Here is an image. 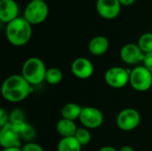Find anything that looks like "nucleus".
I'll use <instances>...</instances> for the list:
<instances>
[{"label":"nucleus","instance_id":"obj_11","mask_svg":"<svg viewBox=\"0 0 152 151\" xmlns=\"http://www.w3.org/2000/svg\"><path fill=\"white\" fill-rule=\"evenodd\" d=\"M96 10L103 19L113 20L119 15L121 4L118 0H97Z\"/></svg>","mask_w":152,"mask_h":151},{"label":"nucleus","instance_id":"obj_23","mask_svg":"<svg viewBox=\"0 0 152 151\" xmlns=\"http://www.w3.org/2000/svg\"><path fill=\"white\" fill-rule=\"evenodd\" d=\"M143 66L152 73V53H146L144 55V60H143Z\"/></svg>","mask_w":152,"mask_h":151},{"label":"nucleus","instance_id":"obj_6","mask_svg":"<svg viewBox=\"0 0 152 151\" xmlns=\"http://www.w3.org/2000/svg\"><path fill=\"white\" fill-rule=\"evenodd\" d=\"M141 115L136 109L133 108H126L118 114L116 124L121 131L131 132L138 127L141 123Z\"/></svg>","mask_w":152,"mask_h":151},{"label":"nucleus","instance_id":"obj_7","mask_svg":"<svg viewBox=\"0 0 152 151\" xmlns=\"http://www.w3.org/2000/svg\"><path fill=\"white\" fill-rule=\"evenodd\" d=\"M130 70L122 67L110 68L104 74V80L106 84L114 89H121L129 84Z\"/></svg>","mask_w":152,"mask_h":151},{"label":"nucleus","instance_id":"obj_2","mask_svg":"<svg viewBox=\"0 0 152 151\" xmlns=\"http://www.w3.org/2000/svg\"><path fill=\"white\" fill-rule=\"evenodd\" d=\"M5 36L11 44L14 46L25 45L32 36L31 24L24 17H18L7 24Z\"/></svg>","mask_w":152,"mask_h":151},{"label":"nucleus","instance_id":"obj_5","mask_svg":"<svg viewBox=\"0 0 152 151\" xmlns=\"http://www.w3.org/2000/svg\"><path fill=\"white\" fill-rule=\"evenodd\" d=\"M49 13L47 4L44 0H31L24 10V18L31 24L37 25L44 22Z\"/></svg>","mask_w":152,"mask_h":151},{"label":"nucleus","instance_id":"obj_20","mask_svg":"<svg viewBox=\"0 0 152 151\" xmlns=\"http://www.w3.org/2000/svg\"><path fill=\"white\" fill-rule=\"evenodd\" d=\"M74 137L81 144L82 147L88 145L92 141V134H91L89 129H87L86 127L78 128Z\"/></svg>","mask_w":152,"mask_h":151},{"label":"nucleus","instance_id":"obj_17","mask_svg":"<svg viewBox=\"0 0 152 151\" xmlns=\"http://www.w3.org/2000/svg\"><path fill=\"white\" fill-rule=\"evenodd\" d=\"M57 151H82V146L75 137L61 138L57 145Z\"/></svg>","mask_w":152,"mask_h":151},{"label":"nucleus","instance_id":"obj_12","mask_svg":"<svg viewBox=\"0 0 152 151\" xmlns=\"http://www.w3.org/2000/svg\"><path fill=\"white\" fill-rule=\"evenodd\" d=\"M94 67L93 62L84 57L74 60L71 64V72L78 79H87L94 74Z\"/></svg>","mask_w":152,"mask_h":151},{"label":"nucleus","instance_id":"obj_25","mask_svg":"<svg viewBox=\"0 0 152 151\" xmlns=\"http://www.w3.org/2000/svg\"><path fill=\"white\" fill-rule=\"evenodd\" d=\"M121 4L123 5H131L133 4L136 0H118Z\"/></svg>","mask_w":152,"mask_h":151},{"label":"nucleus","instance_id":"obj_4","mask_svg":"<svg viewBox=\"0 0 152 151\" xmlns=\"http://www.w3.org/2000/svg\"><path fill=\"white\" fill-rule=\"evenodd\" d=\"M129 84L137 92H147L152 86V73L143 65H139L130 70Z\"/></svg>","mask_w":152,"mask_h":151},{"label":"nucleus","instance_id":"obj_16","mask_svg":"<svg viewBox=\"0 0 152 151\" xmlns=\"http://www.w3.org/2000/svg\"><path fill=\"white\" fill-rule=\"evenodd\" d=\"M82 107L77 103L74 102H69L65 104L61 110V118H65L68 120L71 121H76L77 119H79L81 112H82Z\"/></svg>","mask_w":152,"mask_h":151},{"label":"nucleus","instance_id":"obj_1","mask_svg":"<svg viewBox=\"0 0 152 151\" xmlns=\"http://www.w3.org/2000/svg\"><path fill=\"white\" fill-rule=\"evenodd\" d=\"M32 92V86L21 75H12L4 79L1 86L3 98L12 103L21 102Z\"/></svg>","mask_w":152,"mask_h":151},{"label":"nucleus","instance_id":"obj_21","mask_svg":"<svg viewBox=\"0 0 152 151\" xmlns=\"http://www.w3.org/2000/svg\"><path fill=\"white\" fill-rule=\"evenodd\" d=\"M21 150L22 151H45L44 148L35 142H27L26 144H24L21 147Z\"/></svg>","mask_w":152,"mask_h":151},{"label":"nucleus","instance_id":"obj_9","mask_svg":"<svg viewBox=\"0 0 152 151\" xmlns=\"http://www.w3.org/2000/svg\"><path fill=\"white\" fill-rule=\"evenodd\" d=\"M79 121L87 129H96L102 125L104 117L102 112L95 107H84Z\"/></svg>","mask_w":152,"mask_h":151},{"label":"nucleus","instance_id":"obj_15","mask_svg":"<svg viewBox=\"0 0 152 151\" xmlns=\"http://www.w3.org/2000/svg\"><path fill=\"white\" fill-rule=\"evenodd\" d=\"M77 129L78 128L75 121L68 120L65 118H61L56 125L57 133L61 136V138L74 137Z\"/></svg>","mask_w":152,"mask_h":151},{"label":"nucleus","instance_id":"obj_28","mask_svg":"<svg viewBox=\"0 0 152 151\" xmlns=\"http://www.w3.org/2000/svg\"><path fill=\"white\" fill-rule=\"evenodd\" d=\"M33 1H35V0H33Z\"/></svg>","mask_w":152,"mask_h":151},{"label":"nucleus","instance_id":"obj_8","mask_svg":"<svg viewBox=\"0 0 152 151\" xmlns=\"http://www.w3.org/2000/svg\"><path fill=\"white\" fill-rule=\"evenodd\" d=\"M0 145L3 149L21 147V136L10 122L0 127Z\"/></svg>","mask_w":152,"mask_h":151},{"label":"nucleus","instance_id":"obj_19","mask_svg":"<svg viewBox=\"0 0 152 151\" xmlns=\"http://www.w3.org/2000/svg\"><path fill=\"white\" fill-rule=\"evenodd\" d=\"M137 44L144 54L152 53V33L142 34L139 38Z\"/></svg>","mask_w":152,"mask_h":151},{"label":"nucleus","instance_id":"obj_13","mask_svg":"<svg viewBox=\"0 0 152 151\" xmlns=\"http://www.w3.org/2000/svg\"><path fill=\"white\" fill-rule=\"evenodd\" d=\"M19 6L14 0H0V20L9 23L18 18Z\"/></svg>","mask_w":152,"mask_h":151},{"label":"nucleus","instance_id":"obj_24","mask_svg":"<svg viewBox=\"0 0 152 151\" xmlns=\"http://www.w3.org/2000/svg\"><path fill=\"white\" fill-rule=\"evenodd\" d=\"M99 151H118V150L115 149L114 147L111 146H104L102 148H101Z\"/></svg>","mask_w":152,"mask_h":151},{"label":"nucleus","instance_id":"obj_14","mask_svg":"<svg viewBox=\"0 0 152 151\" xmlns=\"http://www.w3.org/2000/svg\"><path fill=\"white\" fill-rule=\"evenodd\" d=\"M109 39L104 36H96L93 37L88 44V50L94 56L105 54L109 50Z\"/></svg>","mask_w":152,"mask_h":151},{"label":"nucleus","instance_id":"obj_10","mask_svg":"<svg viewBox=\"0 0 152 151\" xmlns=\"http://www.w3.org/2000/svg\"><path fill=\"white\" fill-rule=\"evenodd\" d=\"M144 53L140 49L138 44L129 43L125 44L120 50V58L121 60L129 65H138L141 62H143Z\"/></svg>","mask_w":152,"mask_h":151},{"label":"nucleus","instance_id":"obj_27","mask_svg":"<svg viewBox=\"0 0 152 151\" xmlns=\"http://www.w3.org/2000/svg\"><path fill=\"white\" fill-rule=\"evenodd\" d=\"M1 151H22L21 147L20 148H7V149H3Z\"/></svg>","mask_w":152,"mask_h":151},{"label":"nucleus","instance_id":"obj_26","mask_svg":"<svg viewBox=\"0 0 152 151\" xmlns=\"http://www.w3.org/2000/svg\"><path fill=\"white\" fill-rule=\"evenodd\" d=\"M118 151H134V148L131 147V146H128V145H125V146H122Z\"/></svg>","mask_w":152,"mask_h":151},{"label":"nucleus","instance_id":"obj_22","mask_svg":"<svg viewBox=\"0 0 152 151\" xmlns=\"http://www.w3.org/2000/svg\"><path fill=\"white\" fill-rule=\"evenodd\" d=\"M10 122V115L3 108L0 109V127L5 125Z\"/></svg>","mask_w":152,"mask_h":151},{"label":"nucleus","instance_id":"obj_3","mask_svg":"<svg viewBox=\"0 0 152 151\" xmlns=\"http://www.w3.org/2000/svg\"><path fill=\"white\" fill-rule=\"evenodd\" d=\"M46 70L45 62L40 58L31 57L23 63L20 75L30 85H37L45 80Z\"/></svg>","mask_w":152,"mask_h":151},{"label":"nucleus","instance_id":"obj_18","mask_svg":"<svg viewBox=\"0 0 152 151\" xmlns=\"http://www.w3.org/2000/svg\"><path fill=\"white\" fill-rule=\"evenodd\" d=\"M63 78V74L61 70L58 68L47 69L45 73V82L49 85H58L61 82Z\"/></svg>","mask_w":152,"mask_h":151}]
</instances>
